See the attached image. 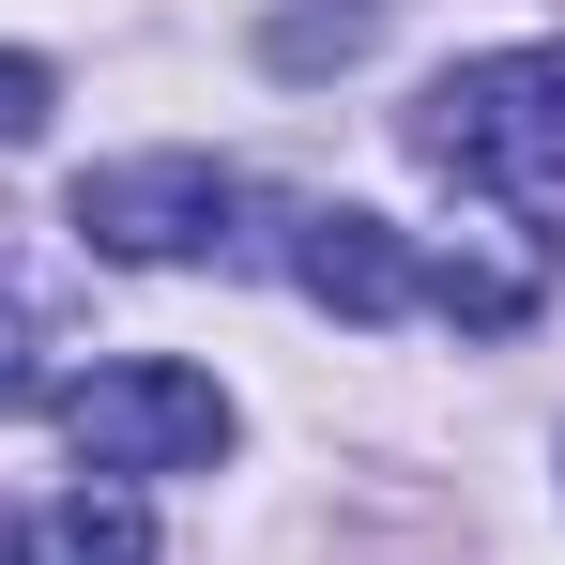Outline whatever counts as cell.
Listing matches in <instances>:
<instances>
[{"instance_id": "cell-1", "label": "cell", "mask_w": 565, "mask_h": 565, "mask_svg": "<svg viewBox=\"0 0 565 565\" xmlns=\"http://www.w3.org/2000/svg\"><path fill=\"white\" fill-rule=\"evenodd\" d=\"M397 138L444 169V184L504 199V214H565V46H489V62H444L428 93L397 107Z\"/></svg>"}, {"instance_id": "cell-2", "label": "cell", "mask_w": 565, "mask_h": 565, "mask_svg": "<svg viewBox=\"0 0 565 565\" xmlns=\"http://www.w3.org/2000/svg\"><path fill=\"white\" fill-rule=\"evenodd\" d=\"M62 444H77V473H107V489H138V473H214L230 459V382L169 367V352H122V367L62 382Z\"/></svg>"}, {"instance_id": "cell-3", "label": "cell", "mask_w": 565, "mask_h": 565, "mask_svg": "<svg viewBox=\"0 0 565 565\" xmlns=\"http://www.w3.org/2000/svg\"><path fill=\"white\" fill-rule=\"evenodd\" d=\"M62 214H77L93 260H199V245H230L245 184H230L214 153H107V169H77Z\"/></svg>"}, {"instance_id": "cell-4", "label": "cell", "mask_w": 565, "mask_h": 565, "mask_svg": "<svg viewBox=\"0 0 565 565\" xmlns=\"http://www.w3.org/2000/svg\"><path fill=\"white\" fill-rule=\"evenodd\" d=\"M290 290H306V306H337V321H397V306H428V260H413L382 214L321 199V214L290 230Z\"/></svg>"}, {"instance_id": "cell-5", "label": "cell", "mask_w": 565, "mask_h": 565, "mask_svg": "<svg viewBox=\"0 0 565 565\" xmlns=\"http://www.w3.org/2000/svg\"><path fill=\"white\" fill-rule=\"evenodd\" d=\"M15 551H31V565H153V504L107 489V473H77L46 520H15Z\"/></svg>"}, {"instance_id": "cell-6", "label": "cell", "mask_w": 565, "mask_h": 565, "mask_svg": "<svg viewBox=\"0 0 565 565\" xmlns=\"http://www.w3.org/2000/svg\"><path fill=\"white\" fill-rule=\"evenodd\" d=\"M367 31H382V0H290L260 46H276V77H321V62H352Z\"/></svg>"}, {"instance_id": "cell-7", "label": "cell", "mask_w": 565, "mask_h": 565, "mask_svg": "<svg viewBox=\"0 0 565 565\" xmlns=\"http://www.w3.org/2000/svg\"><path fill=\"white\" fill-rule=\"evenodd\" d=\"M46 352H62V321H46L31 290H0V413H31V397H46Z\"/></svg>"}, {"instance_id": "cell-8", "label": "cell", "mask_w": 565, "mask_h": 565, "mask_svg": "<svg viewBox=\"0 0 565 565\" xmlns=\"http://www.w3.org/2000/svg\"><path fill=\"white\" fill-rule=\"evenodd\" d=\"M46 93H62V77H46V62H31V46H0V153H15V138H31V122H46Z\"/></svg>"}, {"instance_id": "cell-9", "label": "cell", "mask_w": 565, "mask_h": 565, "mask_svg": "<svg viewBox=\"0 0 565 565\" xmlns=\"http://www.w3.org/2000/svg\"><path fill=\"white\" fill-rule=\"evenodd\" d=\"M0 565H15V520H0Z\"/></svg>"}]
</instances>
